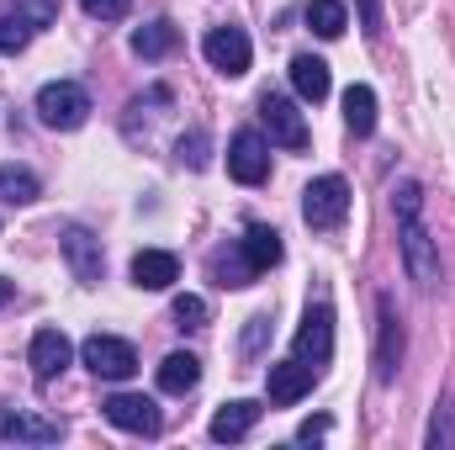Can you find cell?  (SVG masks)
Here are the masks:
<instances>
[{"mask_svg": "<svg viewBox=\"0 0 455 450\" xmlns=\"http://www.w3.org/2000/svg\"><path fill=\"white\" fill-rule=\"evenodd\" d=\"M85 117H91L85 85H75V80H48V85L37 91V122H43V127L75 133V127H85Z\"/></svg>", "mask_w": 455, "mask_h": 450, "instance_id": "6da1fadb", "label": "cell"}, {"mask_svg": "<svg viewBox=\"0 0 455 450\" xmlns=\"http://www.w3.org/2000/svg\"><path fill=\"white\" fill-rule=\"evenodd\" d=\"M302 218L318 233H329V228H339L349 218V186H344V175H318L302 191Z\"/></svg>", "mask_w": 455, "mask_h": 450, "instance_id": "7a4b0ae2", "label": "cell"}, {"mask_svg": "<svg viewBox=\"0 0 455 450\" xmlns=\"http://www.w3.org/2000/svg\"><path fill=\"white\" fill-rule=\"evenodd\" d=\"M403 265H408V276H413V286L419 292H440V249H435V238H429V228L419 223V218H403Z\"/></svg>", "mask_w": 455, "mask_h": 450, "instance_id": "3957f363", "label": "cell"}, {"mask_svg": "<svg viewBox=\"0 0 455 450\" xmlns=\"http://www.w3.org/2000/svg\"><path fill=\"white\" fill-rule=\"evenodd\" d=\"M228 175L238 186H265L270 181V138L254 133V127L233 133V143H228Z\"/></svg>", "mask_w": 455, "mask_h": 450, "instance_id": "277c9868", "label": "cell"}, {"mask_svg": "<svg viewBox=\"0 0 455 450\" xmlns=\"http://www.w3.org/2000/svg\"><path fill=\"white\" fill-rule=\"evenodd\" d=\"M80 360H85L96 376H107V382H127V376L138 371V350L116 334H91L80 344Z\"/></svg>", "mask_w": 455, "mask_h": 450, "instance_id": "5b68a950", "label": "cell"}, {"mask_svg": "<svg viewBox=\"0 0 455 450\" xmlns=\"http://www.w3.org/2000/svg\"><path fill=\"white\" fill-rule=\"evenodd\" d=\"M202 53H207V64L228 75V80H238V75H249V59H254V48H249V32L243 27H212L207 37H202Z\"/></svg>", "mask_w": 455, "mask_h": 450, "instance_id": "8992f818", "label": "cell"}, {"mask_svg": "<svg viewBox=\"0 0 455 450\" xmlns=\"http://www.w3.org/2000/svg\"><path fill=\"white\" fill-rule=\"evenodd\" d=\"M101 414H107V424H116L122 435H143V440H154L159 435V408H154V398H143V392H116L101 403Z\"/></svg>", "mask_w": 455, "mask_h": 450, "instance_id": "52a82bcc", "label": "cell"}, {"mask_svg": "<svg viewBox=\"0 0 455 450\" xmlns=\"http://www.w3.org/2000/svg\"><path fill=\"white\" fill-rule=\"evenodd\" d=\"M334 355V308L329 302H313L302 329H297V360H307L313 371H323Z\"/></svg>", "mask_w": 455, "mask_h": 450, "instance_id": "ba28073f", "label": "cell"}, {"mask_svg": "<svg viewBox=\"0 0 455 450\" xmlns=\"http://www.w3.org/2000/svg\"><path fill=\"white\" fill-rule=\"evenodd\" d=\"M259 117H265L270 143H281V149H307V122H302V112H297V101L265 96V101H259Z\"/></svg>", "mask_w": 455, "mask_h": 450, "instance_id": "9c48e42d", "label": "cell"}, {"mask_svg": "<svg viewBox=\"0 0 455 450\" xmlns=\"http://www.w3.org/2000/svg\"><path fill=\"white\" fill-rule=\"evenodd\" d=\"M313 382H318V371H313L307 360H275L270 376H265V392H270V403L291 408V403H302V398L313 392Z\"/></svg>", "mask_w": 455, "mask_h": 450, "instance_id": "30bf717a", "label": "cell"}, {"mask_svg": "<svg viewBox=\"0 0 455 450\" xmlns=\"http://www.w3.org/2000/svg\"><path fill=\"white\" fill-rule=\"evenodd\" d=\"M69 360H75V344L64 339V329H37L27 344V366L37 371V382H53Z\"/></svg>", "mask_w": 455, "mask_h": 450, "instance_id": "8fae6325", "label": "cell"}, {"mask_svg": "<svg viewBox=\"0 0 455 450\" xmlns=\"http://www.w3.org/2000/svg\"><path fill=\"white\" fill-rule=\"evenodd\" d=\"M64 435L59 419H37V414H21V408H5L0 414V440H16V446H53Z\"/></svg>", "mask_w": 455, "mask_h": 450, "instance_id": "7c38bea8", "label": "cell"}, {"mask_svg": "<svg viewBox=\"0 0 455 450\" xmlns=\"http://www.w3.org/2000/svg\"><path fill=\"white\" fill-rule=\"evenodd\" d=\"M175 281H180V260H175L170 249H138V254H132V286L164 292V286H175Z\"/></svg>", "mask_w": 455, "mask_h": 450, "instance_id": "4fadbf2b", "label": "cell"}, {"mask_svg": "<svg viewBox=\"0 0 455 450\" xmlns=\"http://www.w3.org/2000/svg\"><path fill=\"white\" fill-rule=\"evenodd\" d=\"M64 260H69L75 281H85V286L101 281V238H91L85 228H69L64 233Z\"/></svg>", "mask_w": 455, "mask_h": 450, "instance_id": "5bb4252c", "label": "cell"}, {"mask_svg": "<svg viewBox=\"0 0 455 450\" xmlns=\"http://www.w3.org/2000/svg\"><path fill=\"white\" fill-rule=\"evenodd\" d=\"M254 424H259V403L238 398V403H228V408H218V414H212V430H207V435H212L218 446H233V440H243Z\"/></svg>", "mask_w": 455, "mask_h": 450, "instance_id": "9a60e30c", "label": "cell"}, {"mask_svg": "<svg viewBox=\"0 0 455 450\" xmlns=\"http://www.w3.org/2000/svg\"><path fill=\"white\" fill-rule=\"evenodd\" d=\"M397 360H403V324L392 313V302L381 297V339H376V376L392 382L397 376Z\"/></svg>", "mask_w": 455, "mask_h": 450, "instance_id": "2e32d148", "label": "cell"}, {"mask_svg": "<svg viewBox=\"0 0 455 450\" xmlns=\"http://www.w3.org/2000/svg\"><path fill=\"white\" fill-rule=\"evenodd\" d=\"M291 85H297V96H302V101H313V107H318V101L329 96V85H334V80H329V64H323L318 53H297V59H291Z\"/></svg>", "mask_w": 455, "mask_h": 450, "instance_id": "e0dca14e", "label": "cell"}, {"mask_svg": "<svg viewBox=\"0 0 455 450\" xmlns=\"http://www.w3.org/2000/svg\"><path fill=\"white\" fill-rule=\"evenodd\" d=\"M196 382H202V360H196L191 350H175V355H164V366H159V392H170V398H186Z\"/></svg>", "mask_w": 455, "mask_h": 450, "instance_id": "ac0fdd59", "label": "cell"}, {"mask_svg": "<svg viewBox=\"0 0 455 450\" xmlns=\"http://www.w3.org/2000/svg\"><path fill=\"white\" fill-rule=\"evenodd\" d=\"M344 127H349L355 138L376 133V91H371V85H349V91H344Z\"/></svg>", "mask_w": 455, "mask_h": 450, "instance_id": "d6986e66", "label": "cell"}, {"mask_svg": "<svg viewBox=\"0 0 455 450\" xmlns=\"http://www.w3.org/2000/svg\"><path fill=\"white\" fill-rule=\"evenodd\" d=\"M238 249L249 254V265H254V270H270V265H281V233H275V228H249Z\"/></svg>", "mask_w": 455, "mask_h": 450, "instance_id": "ffe728a7", "label": "cell"}, {"mask_svg": "<svg viewBox=\"0 0 455 450\" xmlns=\"http://www.w3.org/2000/svg\"><path fill=\"white\" fill-rule=\"evenodd\" d=\"M170 48H175V27L170 21H148V27L132 32V53L138 59H164Z\"/></svg>", "mask_w": 455, "mask_h": 450, "instance_id": "44dd1931", "label": "cell"}, {"mask_svg": "<svg viewBox=\"0 0 455 450\" xmlns=\"http://www.w3.org/2000/svg\"><path fill=\"white\" fill-rule=\"evenodd\" d=\"M307 27H313L318 37H339L344 27H349L344 0H307Z\"/></svg>", "mask_w": 455, "mask_h": 450, "instance_id": "7402d4cb", "label": "cell"}, {"mask_svg": "<svg viewBox=\"0 0 455 450\" xmlns=\"http://www.w3.org/2000/svg\"><path fill=\"white\" fill-rule=\"evenodd\" d=\"M32 32H37V21L16 5V11H0V53H21L27 43H32Z\"/></svg>", "mask_w": 455, "mask_h": 450, "instance_id": "603a6c76", "label": "cell"}, {"mask_svg": "<svg viewBox=\"0 0 455 450\" xmlns=\"http://www.w3.org/2000/svg\"><path fill=\"white\" fill-rule=\"evenodd\" d=\"M0 202H11V207L37 202V175L32 170H16V165H0Z\"/></svg>", "mask_w": 455, "mask_h": 450, "instance_id": "cb8c5ba5", "label": "cell"}, {"mask_svg": "<svg viewBox=\"0 0 455 450\" xmlns=\"http://www.w3.org/2000/svg\"><path fill=\"white\" fill-rule=\"evenodd\" d=\"M212 276H218V286H249L259 270H254L249 254L238 249V254H218V260H212Z\"/></svg>", "mask_w": 455, "mask_h": 450, "instance_id": "d4e9b609", "label": "cell"}, {"mask_svg": "<svg viewBox=\"0 0 455 450\" xmlns=\"http://www.w3.org/2000/svg\"><path fill=\"white\" fill-rule=\"evenodd\" d=\"M429 450H451L455 446V414H451V398L435 408V424H429V440H424Z\"/></svg>", "mask_w": 455, "mask_h": 450, "instance_id": "484cf974", "label": "cell"}, {"mask_svg": "<svg viewBox=\"0 0 455 450\" xmlns=\"http://www.w3.org/2000/svg\"><path fill=\"white\" fill-rule=\"evenodd\" d=\"M175 159H180V165H191V170H202V165H207V133H202V127H191V133L175 143Z\"/></svg>", "mask_w": 455, "mask_h": 450, "instance_id": "4316f807", "label": "cell"}, {"mask_svg": "<svg viewBox=\"0 0 455 450\" xmlns=\"http://www.w3.org/2000/svg\"><path fill=\"white\" fill-rule=\"evenodd\" d=\"M175 329H207V302L202 297H175Z\"/></svg>", "mask_w": 455, "mask_h": 450, "instance_id": "83f0119b", "label": "cell"}, {"mask_svg": "<svg viewBox=\"0 0 455 450\" xmlns=\"http://www.w3.org/2000/svg\"><path fill=\"white\" fill-rule=\"evenodd\" d=\"M392 207H397V223H403V218H419V213H424V191H419V181H403V186L392 191Z\"/></svg>", "mask_w": 455, "mask_h": 450, "instance_id": "f1b7e54d", "label": "cell"}, {"mask_svg": "<svg viewBox=\"0 0 455 450\" xmlns=\"http://www.w3.org/2000/svg\"><path fill=\"white\" fill-rule=\"evenodd\" d=\"M85 5V16H96V21H122L127 11H132V0H80Z\"/></svg>", "mask_w": 455, "mask_h": 450, "instance_id": "f546056e", "label": "cell"}, {"mask_svg": "<svg viewBox=\"0 0 455 450\" xmlns=\"http://www.w3.org/2000/svg\"><path fill=\"white\" fill-rule=\"evenodd\" d=\"M360 5V27H365V37H381V0H355Z\"/></svg>", "mask_w": 455, "mask_h": 450, "instance_id": "4dcf8cb0", "label": "cell"}, {"mask_svg": "<svg viewBox=\"0 0 455 450\" xmlns=\"http://www.w3.org/2000/svg\"><path fill=\"white\" fill-rule=\"evenodd\" d=\"M329 435V419H307L302 430H297V440H323Z\"/></svg>", "mask_w": 455, "mask_h": 450, "instance_id": "1f68e13d", "label": "cell"}, {"mask_svg": "<svg viewBox=\"0 0 455 450\" xmlns=\"http://www.w3.org/2000/svg\"><path fill=\"white\" fill-rule=\"evenodd\" d=\"M11 297H16V292H11V281H0V308H5Z\"/></svg>", "mask_w": 455, "mask_h": 450, "instance_id": "d6a6232c", "label": "cell"}]
</instances>
